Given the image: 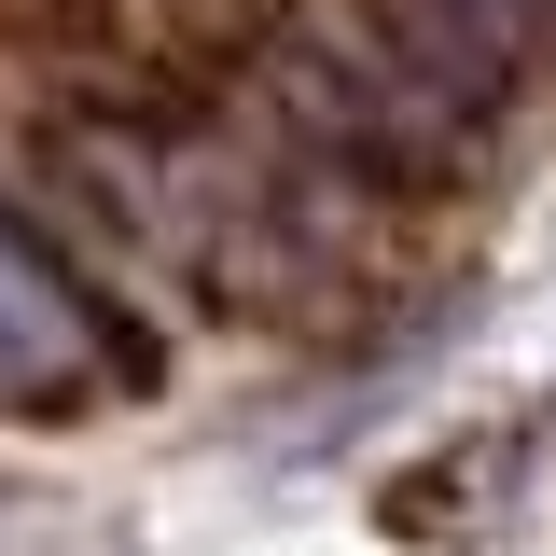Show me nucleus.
I'll use <instances>...</instances> for the list:
<instances>
[{"mask_svg": "<svg viewBox=\"0 0 556 556\" xmlns=\"http://www.w3.org/2000/svg\"><path fill=\"white\" fill-rule=\"evenodd\" d=\"M84 334H98V320H84L56 278L0 237V404H70V390L98 376V348H84Z\"/></svg>", "mask_w": 556, "mask_h": 556, "instance_id": "nucleus-1", "label": "nucleus"}]
</instances>
